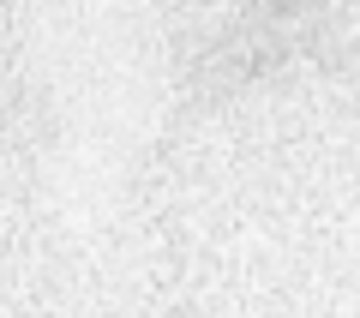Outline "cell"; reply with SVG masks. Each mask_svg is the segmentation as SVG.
<instances>
[]
</instances>
